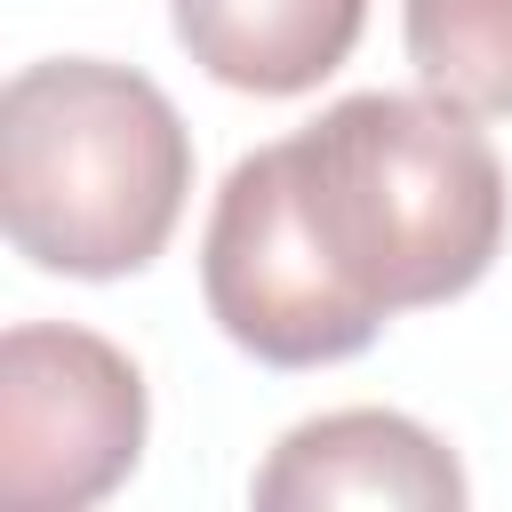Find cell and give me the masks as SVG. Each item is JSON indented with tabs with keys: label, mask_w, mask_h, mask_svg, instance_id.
Wrapping results in <instances>:
<instances>
[{
	"label": "cell",
	"mask_w": 512,
	"mask_h": 512,
	"mask_svg": "<svg viewBox=\"0 0 512 512\" xmlns=\"http://www.w3.org/2000/svg\"><path fill=\"white\" fill-rule=\"evenodd\" d=\"M408 64L464 112H512V0H408Z\"/></svg>",
	"instance_id": "6"
},
{
	"label": "cell",
	"mask_w": 512,
	"mask_h": 512,
	"mask_svg": "<svg viewBox=\"0 0 512 512\" xmlns=\"http://www.w3.org/2000/svg\"><path fill=\"white\" fill-rule=\"evenodd\" d=\"M256 512H320V504H392V512H456L464 464L392 408H336L296 424L256 472Z\"/></svg>",
	"instance_id": "4"
},
{
	"label": "cell",
	"mask_w": 512,
	"mask_h": 512,
	"mask_svg": "<svg viewBox=\"0 0 512 512\" xmlns=\"http://www.w3.org/2000/svg\"><path fill=\"white\" fill-rule=\"evenodd\" d=\"M168 8L184 56L240 96L320 88L368 24V0H168Z\"/></svg>",
	"instance_id": "5"
},
{
	"label": "cell",
	"mask_w": 512,
	"mask_h": 512,
	"mask_svg": "<svg viewBox=\"0 0 512 512\" xmlns=\"http://www.w3.org/2000/svg\"><path fill=\"white\" fill-rule=\"evenodd\" d=\"M144 376L120 344L56 320L0 336V488L24 512H80L144 456Z\"/></svg>",
	"instance_id": "3"
},
{
	"label": "cell",
	"mask_w": 512,
	"mask_h": 512,
	"mask_svg": "<svg viewBox=\"0 0 512 512\" xmlns=\"http://www.w3.org/2000/svg\"><path fill=\"white\" fill-rule=\"evenodd\" d=\"M504 208V160L464 104L368 88L232 160L200 232V288L216 328L272 368L352 360L392 312L480 288Z\"/></svg>",
	"instance_id": "1"
},
{
	"label": "cell",
	"mask_w": 512,
	"mask_h": 512,
	"mask_svg": "<svg viewBox=\"0 0 512 512\" xmlns=\"http://www.w3.org/2000/svg\"><path fill=\"white\" fill-rule=\"evenodd\" d=\"M192 192V136L160 80L104 56H48L0 88L8 248L64 280L144 272Z\"/></svg>",
	"instance_id": "2"
}]
</instances>
